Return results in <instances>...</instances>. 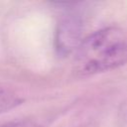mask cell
<instances>
[{
	"instance_id": "cell-3",
	"label": "cell",
	"mask_w": 127,
	"mask_h": 127,
	"mask_svg": "<svg viewBox=\"0 0 127 127\" xmlns=\"http://www.w3.org/2000/svg\"><path fill=\"white\" fill-rule=\"evenodd\" d=\"M22 99L13 90L0 85V113L20 105Z\"/></svg>"
},
{
	"instance_id": "cell-2",
	"label": "cell",
	"mask_w": 127,
	"mask_h": 127,
	"mask_svg": "<svg viewBox=\"0 0 127 127\" xmlns=\"http://www.w3.org/2000/svg\"><path fill=\"white\" fill-rule=\"evenodd\" d=\"M81 23L74 15H68L59 25L57 32V47L60 53H69L79 45Z\"/></svg>"
},
{
	"instance_id": "cell-4",
	"label": "cell",
	"mask_w": 127,
	"mask_h": 127,
	"mask_svg": "<svg viewBox=\"0 0 127 127\" xmlns=\"http://www.w3.org/2000/svg\"><path fill=\"white\" fill-rule=\"evenodd\" d=\"M2 127H41L39 124L33 122V121H27V120H22V121H15V122H10L8 124L3 125Z\"/></svg>"
},
{
	"instance_id": "cell-1",
	"label": "cell",
	"mask_w": 127,
	"mask_h": 127,
	"mask_svg": "<svg viewBox=\"0 0 127 127\" xmlns=\"http://www.w3.org/2000/svg\"><path fill=\"white\" fill-rule=\"evenodd\" d=\"M127 63V34L117 27L98 30L75 49L72 72L85 77L117 68Z\"/></svg>"
}]
</instances>
